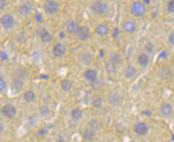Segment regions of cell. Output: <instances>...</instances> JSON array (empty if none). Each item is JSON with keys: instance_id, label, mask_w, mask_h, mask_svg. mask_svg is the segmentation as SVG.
<instances>
[{"instance_id": "6da1fadb", "label": "cell", "mask_w": 174, "mask_h": 142, "mask_svg": "<svg viewBox=\"0 0 174 142\" xmlns=\"http://www.w3.org/2000/svg\"><path fill=\"white\" fill-rule=\"evenodd\" d=\"M92 11L98 15H105L109 12V5L103 0H95L90 6Z\"/></svg>"}, {"instance_id": "7a4b0ae2", "label": "cell", "mask_w": 174, "mask_h": 142, "mask_svg": "<svg viewBox=\"0 0 174 142\" xmlns=\"http://www.w3.org/2000/svg\"><path fill=\"white\" fill-rule=\"evenodd\" d=\"M146 6L141 1H135L130 6V13L136 18H141L145 15Z\"/></svg>"}, {"instance_id": "3957f363", "label": "cell", "mask_w": 174, "mask_h": 142, "mask_svg": "<svg viewBox=\"0 0 174 142\" xmlns=\"http://www.w3.org/2000/svg\"><path fill=\"white\" fill-rule=\"evenodd\" d=\"M45 13L48 15H54L59 10V4L55 0H47L43 6Z\"/></svg>"}, {"instance_id": "277c9868", "label": "cell", "mask_w": 174, "mask_h": 142, "mask_svg": "<svg viewBox=\"0 0 174 142\" xmlns=\"http://www.w3.org/2000/svg\"><path fill=\"white\" fill-rule=\"evenodd\" d=\"M0 24L5 29L10 30L15 25V18L10 14H5L0 18Z\"/></svg>"}, {"instance_id": "5b68a950", "label": "cell", "mask_w": 174, "mask_h": 142, "mask_svg": "<svg viewBox=\"0 0 174 142\" xmlns=\"http://www.w3.org/2000/svg\"><path fill=\"white\" fill-rule=\"evenodd\" d=\"M123 100H124V98L122 95L120 94L117 91H112L108 95V101L111 105L115 106V107L121 105Z\"/></svg>"}, {"instance_id": "8992f818", "label": "cell", "mask_w": 174, "mask_h": 142, "mask_svg": "<svg viewBox=\"0 0 174 142\" xmlns=\"http://www.w3.org/2000/svg\"><path fill=\"white\" fill-rule=\"evenodd\" d=\"M75 35L78 37L79 40L86 41L88 39H90L91 33H90V29L86 26H79Z\"/></svg>"}, {"instance_id": "52a82bcc", "label": "cell", "mask_w": 174, "mask_h": 142, "mask_svg": "<svg viewBox=\"0 0 174 142\" xmlns=\"http://www.w3.org/2000/svg\"><path fill=\"white\" fill-rule=\"evenodd\" d=\"M135 132L136 133L138 136H146L148 134L149 131V127L145 122H139L135 125L134 128Z\"/></svg>"}, {"instance_id": "ba28073f", "label": "cell", "mask_w": 174, "mask_h": 142, "mask_svg": "<svg viewBox=\"0 0 174 142\" xmlns=\"http://www.w3.org/2000/svg\"><path fill=\"white\" fill-rule=\"evenodd\" d=\"M2 114L5 117L8 118V119H13L17 113V110L13 105L12 104H7L5 105L4 107L2 108Z\"/></svg>"}, {"instance_id": "9c48e42d", "label": "cell", "mask_w": 174, "mask_h": 142, "mask_svg": "<svg viewBox=\"0 0 174 142\" xmlns=\"http://www.w3.org/2000/svg\"><path fill=\"white\" fill-rule=\"evenodd\" d=\"M157 75L161 80H169L172 76V71L168 66L163 65V66H161V68L158 69Z\"/></svg>"}, {"instance_id": "30bf717a", "label": "cell", "mask_w": 174, "mask_h": 142, "mask_svg": "<svg viewBox=\"0 0 174 142\" xmlns=\"http://www.w3.org/2000/svg\"><path fill=\"white\" fill-rule=\"evenodd\" d=\"M54 56L55 57H62L67 53V47L62 43H58L53 47L52 50Z\"/></svg>"}, {"instance_id": "8fae6325", "label": "cell", "mask_w": 174, "mask_h": 142, "mask_svg": "<svg viewBox=\"0 0 174 142\" xmlns=\"http://www.w3.org/2000/svg\"><path fill=\"white\" fill-rule=\"evenodd\" d=\"M79 24L76 20L71 19L69 20L66 24V30L69 34H75L79 27Z\"/></svg>"}, {"instance_id": "7c38bea8", "label": "cell", "mask_w": 174, "mask_h": 142, "mask_svg": "<svg viewBox=\"0 0 174 142\" xmlns=\"http://www.w3.org/2000/svg\"><path fill=\"white\" fill-rule=\"evenodd\" d=\"M83 75H84V78L87 81L91 83H94L96 81H98V72L95 69H87L86 72H84Z\"/></svg>"}, {"instance_id": "4fadbf2b", "label": "cell", "mask_w": 174, "mask_h": 142, "mask_svg": "<svg viewBox=\"0 0 174 142\" xmlns=\"http://www.w3.org/2000/svg\"><path fill=\"white\" fill-rule=\"evenodd\" d=\"M122 28L125 33L132 34L137 30V25L133 21H126L123 23Z\"/></svg>"}, {"instance_id": "5bb4252c", "label": "cell", "mask_w": 174, "mask_h": 142, "mask_svg": "<svg viewBox=\"0 0 174 142\" xmlns=\"http://www.w3.org/2000/svg\"><path fill=\"white\" fill-rule=\"evenodd\" d=\"M160 112L161 115L164 117H170L173 115V108L171 104L168 103H163L160 107Z\"/></svg>"}, {"instance_id": "9a60e30c", "label": "cell", "mask_w": 174, "mask_h": 142, "mask_svg": "<svg viewBox=\"0 0 174 142\" xmlns=\"http://www.w3.org/2000/svg\"><path fill=\"white\" fill-rule=\"evenodd\" d=\"M95 33L100 37H105L110 32V29H109V26L105 24H100L96 26L95 27Z\"/></svg>"}, {"instance_id": "2e32d148", "label": "cell", "mask_w": 174, "mask_h": 142, "mask_svg": "<svg viewBox=\"0 0 174 142\" xmlns=\"http://www.w3.org/2000/svg\"><path fill=\"white\" fill-rule=\"evenodd\" d=\"M137 73V69L134 65H128L123 69V74L127 79H130L133 78Z\"/></svg>"}, {"instance_id": "e0dca14e", "label": "cell", "mask_w": 174, "mask_h": 142, "mask_svg": "<svg viewBox=\"0 0 174 142\" xmlns=\"http://www.w3.org/2000/svg\"><path fill=\"white\" fill-rule=\"evenodd\" d=\"M93 55L90 53H87V52L82 53L81 54H79V61L86 65H90V64L93 62Z\"/></svg>"}, {"instance_id": "ac0fdd59", "label": "cell", "mask_w": 174, "mask_h": 142, "mask_svg": "<svg viewBox=\"0 0 174 142\" xmlns=\"http://www.w3.org/2000/svg\"><path fill=\"white\" fill-rule=\"evenodd\" d=\"M150 59L147 53H142L137 56V62H138L139 65L142 67H146L147 66V65L149 64Z\"/></svg>"}, {"instance_id": "d6986e66", "label": "cell", "mask_w": 174, "mask_h": 142, "mask_svg": "<svg viewBox=\"0 0 174 142\" xmlns=\"http://www.w3.org/2000/svg\"><path fill=\"white\" fill-rule=\"evenodd\" d=\"M83 138H84L86 141H93V139L95 138V132L92 129H90V128H86V129L84 130V131H83Z\"/></svg>"}, {"instance_id": "ffe728a7", "label": "cell", "mask_w": 174, "mask_h": 142, "mask_svg": "<svg viewBox=\"0 0 174 142\" xmlns=\"http://www.w3.org/2000/svg\"><path fill=\"white\" fill-rule=\"evenodd\" d=\"M40 37H41V41H42L44 43H50V42H52V40H53L54 39L53 35H52L50 32H48L47 30H45L42 34L40 35Z\"/></svg>"}, {"instance_id": "44dd1931", "label": "cell", "mask_w": 174, "mask_h": 142, "mask_svg": "<svg viewBox=\"0 0 174 142\" xmlns=\"http://www.w3.org/2000/svg\"><path fill=\"white\" fill-rule=\"evenodd\" d=\"M71 118L74 121H79L82 119L83 116V112L79 108H75L71 111Z\"/></svg>"}, {"instance_id": "7402d4cb", "label": "cell", "mask_w": 174, "mask_h": 142, "mask_svg": "<svg viewBox=\"0 0 174 142\" xmlns=\"http://www.w3.org/2000/svg\"><path fill=\"white\" fill-rule=\"evenodd\" d=\"M24 87V82L22 80H19V79L14 78L13 84H12V89L15 91H20Z\"/></svg>"}, {"instance_id": "603a6c76", "label": "cell", "mask_w": 174, "mask_h": 142, "mask_svg": "<svg viewBox=\"0 0 174 142\" xmlns=\"http://www.w3.org/2000/svg\"><path fill=\"white\" fill-rule=\"evenodd\" d=\"M88 125H89V128L95 131V132L98 131L101 128L100 122H99V120H97V119H92L89 122Z\"/></svg>"}, {"instance_id": "cb8c5ba5", "label": "cell", "mask_w": 174, "mask_h": 142, "mask_svg": "<svg viewBox=\"0 0 174 142\" xmlns=\"http://www.w3.org/2000/svg\"><path fill=\"white\" fill-rule=\"evenodd\" d=\"M109 62H112V64H114L115 65L117 66L118 65H119V64L121 63V62H122V59H121V55L118 54V53H112V54L111 55L110 60H109Z\"/></svg>"}, {"instance_id": "d4e9b609", "label": "cell", "mask_w": 174, "mask_h": 142, "mask_svg": "<svg viewBox=\"0 0 174 142\" xmlns=\"http://www.w3.org/2000/svg\"><path fill=\"white\" fill-rule=\"evenodd\" d=\"M60 86H61L63 91H65V92H68L72 89L73 84L68 79H64L60 83Z\"/></svg>"}, {"instance_id": "484cf974", "label": "cell", "mask_w": 174, "mask_h": 142, "mask_svg": "<svg viewBox=\"0 0 174 142\" xmlns=\"http://www.w3.org/2000/svg\"><path fill=\"white\" fill-rule=\"evenodd\" d=\"M92 104L95 108H101L102 106V97L98 95H95L92 99Z\"/></svg>"}, {"instance_id": "4316f807", "label": "cell", "mask_w": 174, "mask_h": 142, "mask_svg": "<svg viewBox=\"0 0 174 142\" xmlns=\"http://www.w3.org/2000/svg\"><path fill=\"white\" fill-rule=\"evenodd\" d=\"M24 99L27 103H31L35 99V93L32 91H26L25 94H24Z\"/></svg>"}, {"instance_id": "83f0119b", "label": "cell", "mask_w": 174, "mask_h": 142, "mask_svg": "<svg viewBox=\"0 0 174 142\" xmlns=\"http://www.w3.org/2000/svg\"><path fill=\"white\" fill-rule=\"evenodd\" d=\"M14 76H15L14 78L19 79V80L23 81V79L25 78L26 76L25 70H24V69H18V70L15 71V74H14Z\"/></svg>"}, {"instance_id": "f1b7e54d", "label": "cell", "mask_w": 174, "mask_h": 142, "mask_svg": "<svg viewBox=\"0 0 174 142\" xmlns=\"http://www.w3.org/2000/svg\"><path fill=\"white\" fill-rule=\"evenodd\" d=\"M18 12L20 15H22V16H27L30 12V8L27 5H22V6H19Z\"/></svg>"}, {"instance_id": "f546056e", "label": "cell", "mask_w": 174, "mask_h": 142, "mask_svg": "<svg viewBox=\"0 0 174 142\" xmlns=\"http://www.w3.org/2000/svg\"><path fill=\"white\" fill-rule=\"evenodd\" d=\"M144 49L149 53H152L154 50V45L151 42H147L144 46Z\"/></svg>"}, {"instance_id": "4dcf8cb0", "label": "cell", "mask_w": 174, "mask_h": 142, "mask_svg": "<svg viewBox=\"0 0 174 142\" xmlns=\"http://www.w3.org/2000/svg\"><path fill=\"white\" fill-rule=\"evenodd\" d=\"M166 9L170 13L174 14V0H170L166 4Z\"/></svg>"}, {"instance_id": "1f68e13d", "label": "cell", "mask_w": 174, "mask_h": 142, "mask_svg": "<svg viewBox=\"0 0 174 142\" xmlns=\"http://www.w3.org/2000/svg\"><path fill=\"white\" fill-rule=\"evenodd\" d=\"M106 69L110 73H113V72H115L116 71V65H115L114 64H112V62H109V63L106 65Z\"/></svg>"}, {"instance_id": "d6a6232c", "label": "cell", "mask_w": 174, "mask_h": 142, "mask_svg": "<svg viewBox=\"0 0 174 142\" xmlns=\"http://www.w3.org/2000/svg\"><path fill=\"white\" fill-rule=\"evenodd\" d=\"M6 82L3 78H0V92H3L6 89Z\"/></svg>"}, {"instance_id": "836d02e7", "label": "cell", "mask_w": 174, "mask_h": 142, "mask_svg": "<svg viewBox=\"0 0 174 142\" xmlns=\"http://www.w3.org/2000/svg\"><path fill=\"white\" fill-rule=\"evenodd\" d=\"M40 112H41V115L45 116H48L50 113V110L47 107H41L40 109Z\"/></svg>"}, {"instance_id": "e575fe53", "label": "cell", "mask_w": 174, "mask_h": 142, "mask_svg": "<svg viewBox=\"0 0 174 142\" xmlns=\"http://www.w3.org/2000/svg\"><path fill=\"white\" fill-rule=\"evenodd\" d=\"M0 59L3 62L7 61V60L8 59V54H7L6 52L5 51L0 52Z\"/></svg>"}, {"instance_id": "d590c367", "label": "cell", "mask_w": 174, "mask_h": 142, "mask_svg": "<svg viewBox=\"0 0 174 142\" xmlns=\"http://www.w3.org/2000/svg\"><path fill=\"white\" fill-rule=\"evenodd\" d=\"M119 33H120L119 29H118V27H115V28L112 31V37L115 38V39H116V38L118 37V35H119Z\"/></svg>"}, {"instance_id": "8d00e7d4", "label": "cell", "mask_w": 174, "mask_h": 142, "mask_svg": "<svg viewBox=\"0 0 174 142\" xmlns=\"http://www.w3.org/2000/svg\"><path fill=\"white\" fill-rule=\"evenodd\" d=\"M168 41L171 45L174 46V32L171 33L168 37Z\"/></svg>"}, {"instance_id": "74e56055", "label": "cell", "mask_w": 174, "mask_h": 142, "mask_svg": "<svg viewBox=\"0 0 174 142\" xmlns=\"http://www.w3.org/2000/svg\"><path fill=\"white\" fill-rule=\"evenodd\" d=\"M169 56V53H167V51H163L161 52V54L159 55V59H166V57Z\"/></svg>"}, {"instance_id": "f35d334b", "label": "cell", "mask_w": 174, "mask_h": 142, "mask_svg": "<svg viewBox=\"0 0 174 142\" xmlns=\"http://www.w3.org/2000/svg\"><path fill=\"white\" fill-rule=\"evenodd\" d=\"M7 3L8 2H6L0 0V10L4 9V8H6V6H7Z\"/></svg>"}, {"instance_id": "ab89813d", "label": "cell", "mask_w": 174, "mask_h": 142, "mask_svg": "<svg viewBox=\"0 0 174 142\" xmlns=\"http://www.w3.org/2000/svg\"><path fill=\"white\" fill-rule=\"evenodd\" d=\"M142 115L147 116H151V112L150 110H144V111L141 112Z\"/></svg>"}, {"instance_id": "60d3db41", "label": "cell", "mask_w": 174, "mask_h": 142, "mask_svg": "<svg viewBox=\"0 0 174 142\" xmlns=\"http://www.w3.org/2000/svg\"><path fill=\"white\" fill-rule=\"evenodd\" d=\"M100 56L101 58H102V57H104V56H105V51H104V50H100Z\"/></svg>"}, {"instance_id": "b9f144b4", "label": "cell", "mask_w": 174, "mask_h": 142, "mask_svg": "<svg viewBox=\"0 0 174 142\" xmlns=\"http://www.w3.org/2000/svg\"><path fill=\"white\" fill-rule=\"evenodd\" d=\"M47 133V131L45 129H41V131H39V135H45Z\"/></svg>"}, {"instance_id": "7bdbcfd3", "label": "cell", "mask_w": 174, "mask_h": 142, "mask_svg": "<svg viewBox=\"0 0 174 142\" xmlns=\"http://www.w3.org/2000/svg\"><path fill=\"white\" fill-rule=\"evenodd\" d=\"M143 3L144 5H150L151 4V0H143Z\"/></svg>"}, {"instance_id": "ee69618b", "label": "cell", "mask_w": 174, "mask_h": 142, "mask_svg": "<svg viewBox=\"0 0 174 142\" xmlns=\"http://www.w3.org/2000/svg\"><path fill=\"white\" fill-rule=\"evenodd\" d=\"M3 125L1 122H0V134L3 132Z\"/></svg>"}, {"instance_id": "f6af8a7d", "label": "cell", "mask_w": 174, "mask_h": 142, "mask_svg": "<svg viewBox=\"0 0 174 142\" xmlns=\"http://www.w3.org/2000/svg\"><path fill=\"white\" fill-rule=\"evenodd\" d=\"M56 142H67V141H66L65 140L62 139V138H60V139L57 140V141H56Z\"/></svg>"}, {"instance_id": "bcb514c9", "label": "cell", "mask_w": 174, "mask_h": 142, "mask_svg": "<svg viewBox=\"0 0 174 142\" xmlns=\"http://www.w3.org/2000/svg\"><path fill=\"white\" fill-rule=\"evenodd\" d=\"M60 37H61V38H64V37H65V34H64V33H60Z\"/></svg>"}, {"instance_id": "7dc6e473", "label": "cell", "mask_w": 174, "mask_h": 142, "mask_svg": "<svg viewBox=\"0 0 174 142\" xmlns=\"http://www.w3.org/2000/svg\"><path fill=\"white\" fill-rule=\"evenodd\" d=\"M2 1H4V2H8V0H2Z\"/></svg>"}, {"instance_id": "c3c4849f", "label": "cell", "mask_w": 174, "mask_h": 142, "mask_svg": "<svg viewBox=\"0 0 174 142\" xmlns=\"http://www.w3.org/2000/svg\"><path fill=\"white\" fill-rule=\"evenodd\" d=\"M131 142H134V141H131Z\"/></svg>"}]
</instances>
